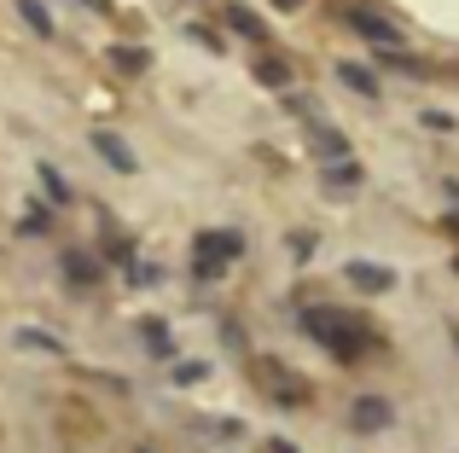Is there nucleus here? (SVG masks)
I'll use <instances>...</instances> for the list:
<instances>
[{
	"instance_id": "obj_6",
	"label": "nucleus",
	"mask_w": 459,
	"mask_h": 453,
	"mask_svg": "<svg viewBox=\"0 0 459 453\" xmlns=\"http://www.w3.org/2000/svg\"><path fill=\"white\" fill-rule=\"evenodd\" d=\"M390 419H395V407L384 396H355V407H349V424H355L360 436H372V431H390Z\"/></svg>"
},
{
	"instance_id": "obj_22",
	"label": "nucleus",
	"mask_w": 459,
	"mask_h": 453,
	"mask_svg": "<svg viewBox=\"0 0 459 453\" xmlns=\"http://www.w3.org/2000/svg\"><path fill=\"white\" fill-rule=\"evenodd\" d=\"M47 226H53V216H47V209H30L18 233H23V238H35V233H47Z\"/></svg>"
},
{
	"instance_id": "obj_14",
	"label": "nucleus",
	"mask_w": 459,
	"mask_h": 453,
	"mask_svg": "<svg viewBox=\"0 0 459 453\" xmlns=\"http://www.w3.org/2000/svg\"><path fill=\"white\" fill-rule=\"evenodd\" d=\"M256 81L273 88V93H285L291 88V64H285V58H256Z\"/></svg>"
},
{
	"instance_id": "obj_1",
	"label": "nucleus",
	"mask_w": 459,
	"mask_h": 453,
	"mask_svg": "<svg viewBox=\"0 0 459 453\" xmlns=\"http://www.w3.org/2000/svg\"><path fill=\"white\" fill-rule=\"evenodd\" d=\"M303 331L314 343H325L337 361H360V355L372 349V331L360 326V320H349L343 308H303Z\"/></svg>"
},
{
	"instance_id": "obj_19",
	"label": "nucleus",
	"mask_w": 459,
	"mask_h": 453,
	"mask_svg": "<svg viewBox=\"0 0 459 453\" xmlns=\"http://www.w3.org/2000/svg\"><path fill=\"white\" fill-rule=\"evenodd\" d=\"M41 192H47V204H70V181L58 169H47V163H41Z\"/></svg>"
},
{
	"instance_id": "obj_26",
	"label": "nucleus",
	"mask_w": 459,
	"mask_h": 453,
	"mask_svg": "<svg viewBox=\"0 0 459 453\" xmlns=\"http://www.w3.org/2000/svg\"><path fill=\"white\" fill-rule=\"evenodd\" d=\"M262 453H303V448H297V442H285V436H273V442L262 448Z\"/></svg>"
},
{
	"instance_id": "obj_4",
	"label": "nucleus",
	"mask_w": 459,
	"mask_h": 453,
	"mask_svg": "<svg viewBox=\"0 0 459 453\" xmlns=\"http://www.w3.org/2000/svg\"><path fill=\"white\" fill-rule=\"evenodd\" d=\"M343 279L355 285V291L378 296V291H390V285H395V268H390V261H367V256H355V261H343Z\"/></svg>"
},
{
	"instance_id": "obj_5",
	"label": "nucleus",
	"mask_w": 459,
	"mask_h": 453,
	"mask_svg": "<svg viewBox=\"0 0 459 453\" xmlns=\"http://www.w3.org/2000/svg\"><path fill=\"white\" fill-rule=\"evenodd\" d=\"M58 268H65L70 291H93V285L105 279V261L93 256V250H65V261H58Z\"/></svg>"
},
{
	"instance_id": "obj_25",
	"label": "nucleus",
	"mask_w": 459,
	"mask_h": 453,
	"mask_svg": "<svg viewBox=\"0 0 459 453\" xmlns=\"http://www.w3.org/2000/svg\"><path fill=\"white\" fill-rule=\"evenodd\" d=\"M442 192H448V204H454V216H448V226H454V233H459V181H448V186H442Z\"/></svg>"
},
{
	"instance_id": "obj_17",
	"label": "nucleus",
	"mask_w": 459,
	"mask_h": 453,
	"mask_svg": "<svg viewBox=\"0 0 459 453\" xmlns=\"http://www.w3.org/2000/svg\"><path fill=\"white\" fill-rule=\"evenodd\" d=\"M180 35H186L192 47H204V53H221V35H215L210 23H198V18H186V23H180Z\"/></svg>"
},
{
	"instance_id": "obj_23",
	"label": "nucleus",
	"mask_w": 459,
	"mask_h": 453,
	"mask_svg": "<svg viewBox=\"0 0 459 453\" xmlns=\"http://www.w3.org/2000/svg\"><path fill=\"white\" fill-rule=\"evenodd\" d=\"M291 256H297V261L314 256V233H291Z\"/></svg>"
},
{
	"instance_id": "obj_11",
	"label": "nucleus",
	"mask_w": 459,
	"mask_h": 453,
	"mask_svg": "<svg viewBox=\"0 0 459 453\" xmlns=\"http://www.w3.org/2000/svg\"><path fill=\"white\" fill-rule=\"evenodd\" d=\"M314 158L320 163H337V158H349V140H343V128H314Z\"/></svg>"
},
{
	"instance_id": "obj_3",
	"label": "nucleus",
	"mask_w": 459,
	"mask_h": 453,
	"mask_svg": "<svg viewBox=\"0 0 459 453\" xmlns=\"http://www.w3.org/2000/svg\"><path fill=\"white\" fill-rule=\"evenodd\" d=\"M349 30L355 35H367V41H378V47H402V23L395 18H384L378 6H349Z\"/></svg>"
},
{
	"instance_id": "obj_31",
	"label": "nucleus",
	"mask_w": 459,
	"mask_h": 453,
	"mask_svg": "<svg viewBox=\"0 0 459 453\" xmlns=\"http://www.w3.org/2000/svg\"><path fill=\"white\" fill-rule=\"evenodd\" d=\"M140 453H152V448H140Z\"/></svg>"
},
{
	"instance_id": "obj_15",
	"label": "nucleus",
	"mask_w": 459,
	"mask_h": 453,
	"mask_svg": "<svg viewBox=\"0 0 459 453\" xmlns=\"http://www.w3.org/2000/svg\"><path fill=\"white\" fill-rule=\"evenodd\" d=\"M18 18L30 23V30L41 35V41H53V12H47L41 0H18Z\"/></svg>"
},
{
	"instance_id": "obj_21",
	"label": "nucleus",
	"mask_w": 459,
	"mask_h": 453,
	"mask_svg": "<svg viewBox=\"0 0 459 453\" xmlns=\"http://www.w3.org/2000/svg\"><path fill=\"white\" fill-rule=\"evenodd\" d=\"M128 285H134V291H152V285H157V261H128Z\"/></svg>"
},
{
	"instance_id": "obj_12",
	"label": "nucleus",
	"mask_w": 459,
	"mask_h": 453,
	"mask_svg": "<svg viewBox=\"0 0 459 453\" xmlns=\"http://www.w3.org/2000/svg\"><path fill=\"white\" fill-rule=\"evenodd\" d=\"M111 64L117 70H123V76H146V70H152V53H146V47H111Z\"/></svg>"
},
{
	"instance_id": "obj_27",
	"label": "nucleus",
	"mask_w": 459,
	"mask_h": 453,
	"mask_svg": "<svg viewBox=\"0 0 459 453\" xmlns=\"http://www.w3.org/2000/svg\"><path fill=\"white\" fill-rule=\"evenodd\" d=\"M76 6H88V12H111V0H76Z\"/></svg>"
},
{
	"instance_id": "obj_20",
	"label": "nucleus",
	"mask_w": 459,
	"mask_h": 453,
	"mask_svg": "<svg viewBox=\"0 0 459 453\" xmlns=\"http://www.w3.org/2000/svg\"><path fill=\"white\" fill-rule=\"evenodd\" d=\"M204 378H210V361H180L169 384H180V389H186V384H204Z\"/></svg>"
},
{
	"instance_id": "obj_13",
	"label": "nucleus",
	"mask_w": 459,
	"mask_h": 453,
	"mask_svg": "<svg viewBox=\"0 0 459 453\" xmlns=\"http://www.w3.org/2000/svg\"><path fill=\"white\" fill-rule=\"evenodd\" d=\"M360 186V169L349 158H337V163H325V192H355Z\"/></svg>"
},
{
	"instance_id": "obj_16",
	"label": "nucleus",
	"mask_w": 459,
	"mask_h": 453,
	"mask_svg": "<svg viewBox=\"0 0 459 453\" xmlns=\"http://www.w3.org/2000/svg\"><path fill=\"white\" fill-rule=\"evenodd\" d=\"M140 338H146V349L152 355H175V338H169V326H163V320H140Z\"/></svg>"
},
{
	"instance_id": "obj_2",
	"label": "nucleus",
	"mask_w": 459,
	"mask_h": 453,
	"mask_svg": "<svg viewBox=\"0 0 459 453\" xmlns=\"http://www.w3.org/2000/svg\"><path fill=\"white\" fill-rule=\"evenodd\" d=\"M245 256V233H227V226H215V233H198L192 238V279L198 285H215L227 273V261H238Z\"/></svg>"
},
{
	"instance_id": "obj_8",
	"label": "nucleus",
	"mask_w": 459,
	"mask_h": 453,
	"mask_svg": "<svg viewBox=\"0 0 459 453\" xmlns=\"http://www.w3.org/2000/svg\"><path fill=\"white\" fill-rule=\"evenodd\" d=\"M93 151H100V158L111 163L117 175H134V169H140V158L128 151V140H123V134H111V128H100V134H93Z\"/></svg>"
},
{
	"instance_id": "obj_9",
	"label": "nucleus",
	"mask_w": 459,
	"mask_h": 453,
	"mask_svg": "<svg viewBox=\"0 0 459 453\" xmlns=\"http://www.w3.org/2000/svg\"><path fill=\"white\" fill-rule=\"evenodd\" d=\"M221 23H227V30H233L238 35V41H268V23H262L256 18V12H250V6H238V0H233V6H221Z\"/></svg>"
},
{
	"instance_id": "obj_18",
	"label": "nucleus",
	"mask_w": 459,
	"mask_h": 453,
	"mask_svg": "<svg viewBox=\"0 0 459 453\" xmlns=\"http://www.w3.org/2000/svg\"><path fill=\"white\" fill-rule=\"evenodd\" d=\"M18 349H47V355H65V343H58L53 331H41V326H23V331H18Z\"/></svg>"
},
{
	"instance_id": "obj_30",
	"label": "nucleus",
	"mask_w": 459,
	"mask_h": 453,
	"mask_svg": "<svg viewBox=\"0 0 459 453\" xmlns=\"http://www.w3.org/2000/svg\"><path fill=\"white\" fill-rule=\"evenodd\" d=\"M454 273H459V256H454Z\"/></svg>"
},
{
	"instance_id": "obj_7",
	"label": "nucleus",
	"mask_w": 459,
	"mask_h": 453,
	"mask_svg": "<svg viewBox=\"0 0 459 453\" xmlns=\"http://www.w3.org/2000/svg\"><path fill=\"white\" fill-rule=\"evenodd\" d=\"M256 378H262V389H268V396H285V401H308V389L297 384V372H285L280 361H256Z\"/></svg>"
},
{
	"instance_id": "obj_10",
	"label": "nucleus",
	"mask_w": 459,
	"mask_h": 453,
	"mask_svg": "<svg viewBox=\"0 0 459 453\" xmlns=\"http://www.w3.org/2000/svg\"><path fill=\"white\" fill-rule=\"evenodd\" d=\"M337 81H343L349 93H360V99H378V93H384V88H378V76H372L367 64H337Z\"/></svg>"
},
{
	"instance_id": "obj_24",
	"label": "nucleus",
	"mask_w": 459,
	"mask_h": 453,
	"mask_svg": "<svg viewBox=\"0 0 459 453\" xmlns=\"http://www.w3.org/2000/svg\"><path fill=\"white\" fill-rule=\"evenodd\" d=\"M221 343H227V349H233V355H245V331H238L233 320H227V326H221Z\"/></svg>"
},
{
	"instance_id": "obj_28",
	"label": "nucleus",
	"mask_w": 459,
	"mask_h": 453,
	"mask_svg": "<svg viewBox=\"0 0 459 453\" xmlns=\"http://www.w3.org/2000/svg\"><path fill=\"white\" fill-rule=\"evenodd\" d=\"M273 6H280V12H297V6H303V0H273Z\"/></svg>"
},
{
	"instance_id": "obj_29",
	"label": "nucleus",
	"mask_w": 459,
	"mask_h": 453,
	"mask_svg": "<svg viewBox=\"0 0 459 453\" xmlns=\"http://www.w3.org/2000/svg\"><path fill=\"white\" fill-rule=\"evenodd\" d=\"M454 349H459V331H454Z\"/></svg>"
}]
</instances>
